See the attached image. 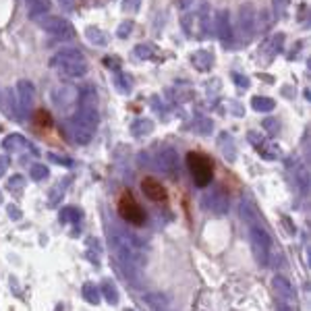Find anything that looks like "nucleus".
Wrapping results in <instances>:
<instances>
[{
	"instance_id": "nucleus-1",
	"label": "nucleus",
	"mask_w": 311,
	"mask_h": 311,
	"mask_svg": "<svg viewBox=\"0 0 311 311\" xmlns=\"http://www.w3.org/2000/svg\"><path fill=\"white\" fill-rule=\"evenodd\" d=\"M110 245L114 251V258L124 270V276L135 278L139 270L146 266V249L139 236L126 232L122 228H112L110 230Z\"/></svg>"
},
{
	"instance_id": "nucleus-2",
	"label": "nucleus",
	"mask_w": 311,
	"mask_h": 311,
	"mask_svg": "<svg viewBox=\"0 0 311 311\" xmlns=\"http://www.w3.org/2000/svg\"><path fill=\"white\" fill-rule=\"evenodd\" d=\"M249 234H251V249H253V256H256V262L260 266H268L270 264V258L274 256L272 236L268 234L264 226H251Z\"/></svg>"
},
{
	"instance_id": "nucleus-3",
	"label": "nucleus",
	"mask_w": 311,
	"mask_h": 311,
	"mask_svg": "<svg viewBox=\"0 0 311 311\" xmlns=\"http://www.w3.org/2000/svg\"><path fill=\"white\" fill-rule=\"evenodd\" d=\"M187 164L189 170L193 174V180L197 187H208L212 180V170H214V164L208 156L200 154V152H189L187 154Z\"/></svg>"
},
{
	"instance_id": "nucleus-4",
	"label": "nucleus",
	"mask_w": 311,
	"mask_h": 311,
	"mask_svg": "<svg viewBox=\"0 0 311 311\" xmlns=\"http://www.w3.org/2000/svg\"><path fill=\"white\" fill-rule=\"evenodd\" d=\"M118 214L122 220L126 222H131V224H144L146 222V214H144V210L139 208V204L133 200L131 195H124L120 204H118Z\"/></svg>"
},
{
	"instance_id": "nucleus-5",
	"label": "nucleus",
	"mask_w": 311,
	"mask_h": 311,
	"mask_svg": "<svg viewBox=\"0 0 311 311\" xmlns=\"http://www.w3.org/2000/svg\"><path fill=\"white\" fill-rule=\"evenodd\" d=\"M202 204L206 210L214 212V214H226V212H228V197L224 195L222 189H212V191L204 193Z\"/></svg>"
},
{
	"instance_id": "nucleus-6",
	"label": "nucleus",
	"mask_w": 311,
	"mask_h": 311,
	"mask_svg": "<svg viewBox=\"0 0 311 311\" xmlns=\"http://www.w3.org/2000/svg\"><path fill=\"white\" fill-rule=\"evenodd\" d=\"M144 303L152 311H164L168 305H170V296H168L166 292H160V290H152V292L144 294Z\"/></svg>"
},
{
	"instance_id": "nucleus-7",
	"label": "nucleus",
	"mask_w": 311,
	"mask_h": 311,
	"mask_svg": "<svg viewBox=\"0 0 311 311\" xmlns=\"http://www.w3.org/2000/svg\"><path fill=\"white\" fill-rule=\"evenodd\" d=\"M141 187H144V193L150 197L152 202H164V200H166V189H164L156 178H152V176L144 178Z\"/></svg>"
},
{
	"instance_id": "nucleus-8",
	"label": "nucleus",
	"mask_w": 311,
	"mask_h": 311,
	"mask_svg": "<svg viewBox=\"0 0 311 311\" xmlns=\"http://www.w3.org/2000/svg\"><path fill=\"white\" fill-rule=\"evenodd\" d=\"M272 286H274V290H276V294H278V299H286V301H294V288H292V284L288 282V278H284V276H274L272 278Z\"/></svg>"
},
{
	"instance_id": "nucleus-9",
	"label": "nucleus",
	"mask_w": 311,
	"mask_h": 311,
	"mask_svg": "<svg viewBox=\"0 0 311 311\" xmlns=\"http://www.w3.org/2000/svg\"><path fill=\"white\" fill-rule=\"evenodd\" d=\"M158 166L160 170L168 176H174V172L178 170V164H176V154L174 152H164L158 160Z\"/></svg>"
},
{
	"instance_id": "nucleus-10",
	"label": "nucleus",
	"mask_w": 311,
	"mask_h": 311,
	"mask_svg": "<svg viewBox=\"0 0 311 311\" xmlns=\"http://www.w3.org/2000/svg\"><path fill=\"white\" fill-rule=\"evenodd\" d=\"M241 216H243V220L249 226H262V216L258 214V210L253 208L249 202H243L241 204Z\"/></svg>"
},
{
	"instance_id": "nucleus-11",
	"label": "nucleus",
	"mask_w": 311,
	"mask_h": 311,
	"mask_svg": "<svg viewBox=\"0 0 311 311\" xmlns=\"http://www.w3.org/2000/svg\"><path fill=\"white\" fill-rule=\"evenodd\" d=\"M83 299H86L90 305H100L102 292H100V288H98L96 284H92V282H86V284H83Z\"/></svg>"
},
{
	"instance_id": "nucleus-12",
	"label": "nucleus",
	"mask_w": 311,
	"mask_h": 311,
	"mask_svg": "<svg viewBox=\"0 0 311 311\" xmlns=\"http://www.w3.org/2000/svg\"><path fill=\"white\" fill-rule=\"evenodd\" d=\"M100 292L104 294V299H106L110 305H116V303H118V292H116V286L112 284L110 280H106V282H104L102 288H100Z\"/></svg>"
},
{
	"instance_id": "nucleus-13",
	"label": "nucleus",
	"mask_w": 311,
	"mask_h": 311,
	"mask_svg": "<svg viewBox=\"0 0 311 311\" xmlns=\"http://www.w3.org/2000/svg\"><path fill=\"white\" fill-rule=\"evenodd\" d=\"M58 218H60L62 224H68V222H75V224H77L79 218H81V212H79L77 208H62Z\"/></svg>"
},
{
	"instance_id": "nucleus-14",
	"label": "nucleus",
	"mask_w": 311,
	"mask_h": 311,
	"mask_svg": "<svg viewBox=\"0 0 311 311\" xmlns=\"http://www.w3.org/2000/svg\"><path fill=\"white\" fill-rule=\"evenodd\" d=\"M62 195H64V185H56V187L50 191V197H48L50 206H58L60 200H62Z\"/></svg>"
},
{
	"instance_id": "nucleus-15",
	"label": "nucleus",
	"mask_w": 311,
	"mask_h": 311,
	"mask_svg": "<svg viewBox=\"0 0 311 311\" xmlns=\"http://www.w3.org/2000/svg\"><path fill=\"white\" fill-rule=\"evenodd\" d=\"M23 146H25V141H23L19 135H10V137H6V141H4V148L10 150V152H15V150H19V148H23Z\"/></svg>"
},
{
	"instance_id": "nucleus-16",
	"label": "nucleus",
	"mask_w": 311,
	"mask_h": 311,
	"mask_svg": "<svg viewBox=\"0 0 311 311\" xmlns=\"http://www.w3.org/2000/svg\"><path fill=\"white\" fill-rule=\"evenodd\" d=\"M48 176V168L44 164H36L32 166V178L34 180H42V178H46Z\"/></svg>"
},
{
	"instance_id": "nucleus-17",
	"label": "nucleus",
	"mask_w": 311,
	"mask_h": 311,
	"mask_svg": "<svg viewBox=\"0 0 311 311\" xmlns=\"http://www.w3.org/2000/svg\"><path fill=\"white\" fill-rule=\"evenodd\" d=\"M276 311H294V301L278 299V301H276Z\"/></svg>"
},
{
	"instance_id": "nucleus-18",
	"label": "nucleus",
	"mask_w": 311,
	"mask_h": 311,
	"mask_svg": "<svg viewBox=\"0 0 311 311\" xmlns=\"http://www.w3.org/2000/svg\"><path fill=\"white\" fill-rule=\"evenodd\" d=\"M23 185H25L23 176H12V178L8 180V189H10V191H21Z\"/></svg>"
},
{
	"instance_id": "nucleus-19",
	"label": "nucleus",
	"mask_w": 311,
	"mask_h": 311,
	"mask_svg": "<svg viewBox=\"0 0 311 311\" xmlns=\"http://www.w3.org/2000/svg\"><path fill=\"white\" fill-rule=\"evenodd\" d=\"M38 122L40 124H50V114H48V112H38Z\"/></svg>"
},
{
	"instance_id": "nucleus-20",
	"label": "nucleus",
	"mask_w": 311,
	"mask_h": 311,
	"mask_svg": "<svg viewBox=\"0 0 311 311\" xmlns=\"http://www.w3.org/2000/svg\"><path fill=\"white\" fill-rule=\"evenodd\" d=\"M6 168H8V160L4 158V156H0V176L6 172Z\"/></svg>"
},
{
	"instance_id": "nucleus-21",
	"label": "nucleus",
	"mask_w": 311,
	"mask_h": 311,
	"mask_svg": "<svg viewBox=\"0 0 311 311\" xmlns=\"http://www.w3.org/2000/svg\"><path fill=\"white\" fill-rule=\"evenodd\" d=\"M8 214H10V216H12V218H21V212H19V210H17V208H12V206H10V208H8Z\"/></svg>"
}]
</instances>
